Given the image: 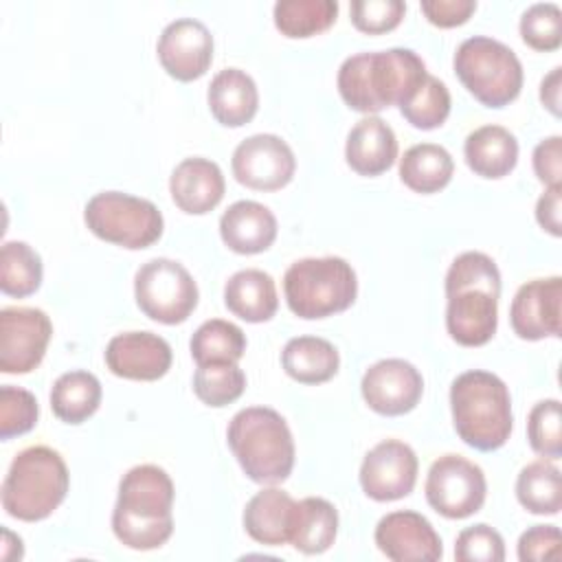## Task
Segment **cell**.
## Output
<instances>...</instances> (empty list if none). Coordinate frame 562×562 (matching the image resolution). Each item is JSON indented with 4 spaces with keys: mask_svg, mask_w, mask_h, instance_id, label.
Masks as SVG:
<instances>
[{
    "mask_svg": "<svg viewBox=\"0 0 562 562\" xmlns=\"http://www.w3.org/2000/svg\"><path fill=\"white\" fill-rule=\"evenodd\" d=\"M501 272L496 261L479 250L461 252L446 272V329L463 347L492 340L498 325Z\"/></svg>",
    "mask_w": 562,
    "mask_h": 562,
    "instance_id": "obj_1",
    "label": "cell"
},
{
    "mask_svg": "<svg viewBox=\"0 0 562 562\" xmlns=\"http://www.w3.org/2000/svg\"><path fill=\"white\" fill-rule=\"evenodd\" d=\"M428 70L411 48H386L347 57L336 77L342 101L367 116L406 103L422 86Z\"/></svg>",
    "mask_w": 562,
    "mask_h": 562,
    "instance_id": "obj_2",
    "label": "cell"
},
{
    "mask_svg": "<svg viewBox=\"0 0 562 562\" xmlns=\"http://www.w3.org/2000/svg\"><path fill=\"white\" fill-rule=\"evenodd\" d=\"M173 481L154 465L130 468L121 483L112 509V531L121 544L136 551L162 547L173 533Z\"/></svg>",
    "mask_w": 562,
    "mask_h": 562,
    "instance_id": "obj_3",
    "label": "cell"
},
{
    "mask_svg": "<svg viewBox=\"0 0 562 562\" xmlns=\"http://www.w3.org/2000/svg\"><path fill=\"white\" fill-rule=\"evenodd\" d=\"M450 411L457 435L481 452L498 450L512 435V397L496 373L472 369L457 375L450 384Z\"/></svg>",
    "mask_w": 562,
    "mask_h": 562,
    "instance_id": "obj_4",
    "label": "cell"
},
{
    "mask_svg": "<svg viewBox=\"0 0 562 562\" xmlns=\"http://www.w3.org/2000/svg\"><path fill=\"white\" fill-rule=\"evenodd\" d=\"M228 446L244 474L261 485L283 483L294 468V439L288 422L268 406H248L226 428Z\"/></svg>",
    "mask_w": 562,
    "mask_h": 562,
    "instance_id": "obj_5",
    "label": "cell"
},
{
    "mask_svg": "<svg viewBox=\"0 0 562 562\" xmlns=\"http://www.w3.org/2000/svg\"><path fill=\"white\" fill-rule=\"evenodd\" d=\"M70 474L61 454L48 446H31L15 454L2 481V509L18 520L48 518L66 498Z\"/></svg>",
    "mask_w": 562,
    "mask_h": 562,
    "instance_id": "obj_6",
    "label": "cell"
},
{
    "mask_svg": "<svg viewBox=\"0 0 562 562\" xmlns=\"http://www.w3.org/2000/svg\"><path fill=\"white\" fill-rule=\"evenodd\" d=\"M283 294L299 318H327L353 305L358 279L342 257H305L285 270Z\"/></svg>",
    "mask_w": 562,
    "mask_h": 562,
    "instance_id": "obj_7",
    "label": "cell"
},
{
    "mask_svg": "<svg viewBox=\"0 0 562 562\" xmlns=\"http://www.w3.org/2000/svg\"><path fill=\"white\" fill-rule=\"evenodd\" d=\"M452 66L463 88L487 108H503L520 94L522 64L507 44L494 37L474 35L463 40Z\"/></svg>",
    "mask_w": 562,
    "mask_h": 562,
    "instance_id": "obj_8",
    "label": "cell"
},
{
    "mask_svg": "<svg viewBox=\"0 0 562 562\" xmlns=\"http://www.w3.org/2000/svg\"><path fill=\"white\" fill-rule=\"evenodd\" d=\"M83 222L99 239L127 250L156 244L165 228L162 213L151 200L123 191L92 195L83 209Z\"/></svg>",
    "mask_w": 562,
    "mask_h": 562,
    "instance_id": "obj_9",
    "label": "cell"
},
{
    "mask_svg": "<svg viewBox=\"0 0 562 562\" xmlns=\"http://www.w3.org/2000/svg\"><path fill=\"white\" fill-rule=\"evenodd\" d=\"M134 296L140 312L162 325L184 323L198 307V285L191 272L167 257L149 259L136 270Z\"/></svg>",
    "mask_w": 562,
    "mask_h": 562,
    "instance_id": "obj_10",
    "label": "cell"
},
{
    "mask_svg": "<svg viewBox=\"0 0 562 562\" xmlns=\"http://www.w3.org/2000/svg\"><path fill=\"white\" fill-rule=\"evenodd\" d=\"M424 490L428 505L437 514L450 520H461L483 507L487 481L474 461L461 454H443L432 461Z\"/></svg>",
    "mask_w": 562,
    "mask_h": 562,
    "instance_id": "obj_11",
    "label": "cell"
},
{
    "mask_svg": "<svg viewBox=\"0 0 562 562\" xmlns=\"http://www.w3.org/2000/svg\"><path fill=\"white\" fill-rule=\"evenodd\" d=\"M53 323L37 307L0 310V371L31 373L44 360Z\"/></svg>",
    "mask_w": 562,
    "mask_h": 562,
    "instance_id": "obj_12",
    "label": "cell"
},
{
    "mask_svg": "<svg viewBox=\"0 0 562 562\" xmlns=\"http://www.w3.org/2000/svg\"><path fill=\"white\" fill-rule=\"evenodd\" d=\"M233 176L255 191H279L296 171L292 147L277 134H252L244 138L231 158Z\"/></svg>",
    "mask_w": 562,
    "mask_h": 562,
    "instance_id": "obj_13",
    "label": "cell"
},
{
    "mask_svg": "<svg viewBox=\"0 0 562 562\" xmlns=\"http://www.w3.org/2000/svg\"><path fill=\"white\" fill-rule=\"evenodd\" d=\"M417 470V454L408 443L400 439H384L364 454L358 474L360 487L378 503L397 501L413 492Z\"/></svg>",
    "mask_w": 562,
    "mask_h": 562,
    "instance_id": "obj_14",
    "label": "cell"
},
{
    "mask_svg": "<svg viewBox=\"0 0 562 562\" xmlns=\"http://www.w3.org/2000/svg\"><path fill=\"white\" fill-rule=\"evenodd\" d=\"M360 391L371 411L395 417L411 413L419 404L424 378L408 360L384 358L364 371Z\"/></svg>",
    "mask_w": 562,
    "mask_h": 562,
    "instance_id": "obj_15",
    "label": "cell"
},
{
    "mask_svg": "<svg viewBox=\"0 0 562 562\" xmlns=\"http://www.w3.org/2000/svg\"><path fill=\"white\" fill-rule=\"evenodd\" d=\"M160 66L178 81L200 79L213 61V35L195 18L169 22L156 44Z\"/></svg>",
    "mask_w": 562,
    "mask_h": 562,
    "instance_id": "obj_16",
    "label": "cell"
},
{
    "mask_svg": "<svg viewBox=\"0 0 562 562\" xmlns=\"http://www.w3.org/2000/svg\"><path fill=\"white\" fill-rule=\"evenodd\" d=\"M562 279H533L518 288L509 305V323L518 338H558L562 331Z\"/></svg>",
    "mask_w": 562,
    "mask_h": 562,
    "instance_id": "obj_17",
    "label": "cell"
},
{
    "mask_svg": "<svg viewBox=\"0 0 562 562\" xmlns=\"http://www.w3.org/2000/svg\"><path fill=\"white\" fill-rule=\"evenodd\" d=\"M171 347L154 331H123L105 347L108 369L125 380L154 382L171 369Z\"/></svg>",
    "mask_w": 562,
    "mask_h": 562,
    "instance_id": "obj_18",
    "label": "cell"
},
{
    "mask_svg": "<svg viewBox=\"0 0 562 562\" xmlns=\"http://www.w3.org/2000/svg\"><path fill=\"white\" fill-rule=\"evenodd\" d=\"M375 544L393 562L428 560L435 562L443 555L441 538L426 516L400 509L380 518L375 525Z\"/></svg>",
    "mask_w": 562,
    "mask_h": 562,
    "instance_id": "obj_19",
    "label": "cell"
},
{
    "mask_svg": "<svg viewBox=\"0 0 562 562\" xmlns=\"http://www.w3.org/2000/svg\"><path fill=\"white\" fill-rule=\"evenodd\" d=\"M226 191L224 173L217 162L191 156L180 160L169 178V193L176 206L189 215H204L213 211Z\"/></svg>",
    "mask_w": 562,
    "mask_h": 562,
    "instance_id": "obj_20",
    "label": "cell"
},
{
    "mask_svg": "<svg viewBox=\"0 0 562 562\" xmlns=\"http://www.w3.org/2000/svg\"><path fill=\"white\" fill-rule=\"evenodd\" d=\"M220 237L233 252H263L277 239V217L261 202L237 200L220 217Z\"/></svg>",
    "mask_w": 562,
    "mask_h": 562,
    "instance_id": "obj_21",
    "label": "cell"
},
{
    "mask_svg": "<svg viewBox=\"0 0 562 562\" xmlns=\"http://www.w3.org/2000/svg\"><path fill=\"white\" fill-rule=\"evenodd\" d=\"M395 158V132L380 116H364L349 130L345 143V160L358 176H380L391 169Z\"/></svg>",
    "mask_w": 562,
    "mask_h": 562,
    "instance_id": "obj_22",
    "label": "cell"
},
{
    "mask_svg": "<svg viewBox=\"0 0 562 562\" xmlns=\"http://www.w3.org/2000/svg\"><path fill=\"white\" fill-rule=\"evenodd\" d=\"M294 514L296 501L288 492L279 487H266L246 503L244 527L255 542L281 547L292 538Z\"/></svg>",
    "mask_w": 562,
    "mask_h": 562,
    "instance_id": "obj_23",
    "label": "cell"
},
{
    "mask_svg": "<svg viewBox=\"0 0 562 562\" xmlns=\"http://www.w3.org/2000/svg\"><path fill=\"white\" fill-rule=\"evenodd\" d=\"M206 101L220 125L241 127L250 123L259 110V90L246 70L224 68L211 79Z\"/></svg>",
    "mask_w": 562,
    "mask_h": 562,
    "instance_id": "obj_24",
    "label": "cell"
},
{
    "mask_svg": "<svg viewBox=\"0 0 562 562\" xmlns=\"http://www.w3.org/2000/svg\"><path fill=\"white\" fill-rule=\"evenodd\" d=\"M468 167L490 180L505 178L518 162V140L503 125H481L463 143Z\"/></svg>",
    "mask_w": 562,
    "mask_h": 562,
    "instance_id": "obj_25",
    "label": "cell"
},
{
    "mask_svg": "<svg viewBox=\"0 0 562 562\" xmlns=\"http://www.w3.org/2000/svg\"><path fill=\"white\" fill-rule=\"evenodd\" d=\"M224 305L246 323L270 321L279 307L274 279L259 268L235 272L224 285Z\"/></svg>",
    "mask_w": 562,
    "mask_h": 562,
    "instance_id": "obj_26",
    "label": "cell"
},
{
    "mask_svg": "<svg viewBox=\"0 0 562 562\" xmlns=\"http://www.w3.org/2000/svg\"><path fill=\"white\" fill-rule=\"evenodd\" d=\"M283 371L301 384H323L338 373V349L321 336L290 338L281 351Z\"/></svg>",
    "mask_w": 562,
    "mask_h": 562,
    "instance_id": "obj_27",
    "label": "cell"
},
{
    "mask_svg": "<svg viewBox=\"0 0 562 562\" xmlns=\"http://www.w3.org/2000/svg\"><path fill=\"white\" fill-rule=\"evenodd\" d=\"M454 160L450 151L437 143H419L400 158V180L415 193H437L452 180Z\"/></svg>",
    "mask_w": 562,
    "mask_h": 562,
    "instance_id": "obj_28",
    "label": "cell"
},
{
    "mask_svg": "<svg viewBox=\"0 0 562 562\" xmlns=\"http://www.w3.org/2000/svg\"><path fill=\"white\" fill-rule=\"evenodd\" d=\"M338 533V512L336 507L321 498L307 496L296 501L294 527L290 544L307 555H316L327 551Z\"/></svg>",
    "mask_w": 562,
    "mask_h": 562,
    "instance_id": "obj_29",
    "label": "cell"
},
{
    "mask_svg": "<svg viewBox=\"0 0 562 562\" xmlns=\"http://www.w3.org/2000/svg\"><path fill=\"white\" fill-rule=\"evenodd\" d=\"M101 382L90 371H66L50 389V408L66 424H81L92 417L101 404Z\"/></svg>",
    "mask_w": 562,
    "mask_h": 562,
    "instance_id": "obj_30",
    "label": "cell"
},
{
    "mask_svg": "<svg viewBox=\"0 0 562 562\" xmlns=\"http://www.w3.org/2000/svg\"><path fill=\"white\" fill-rule=\"evenodd\" d=\"M516 498L531 514H558L562 509V476L558 465L549 459L527 463L516 479Z\"/></svg>",
    "mask_w": 562,
    "mask_h": 562,
    "instance_id": "obj_31",
    "label": "cell"
},
{
    "mask_svg": "<svg viewBox=\"0 0 562 562\" xmlns=\"http://www.w3.org/2000/svg\"><path fill=\"white\" fill-rule=\"evenodd\" d=\"M338 15L336 0H279L272 9L281 35L303 40L327 31Z\"/></svg>",
    "mask_w": 562,
    "mask_h": 562,
    "instance_id": "obj_32",
    "label": "cell"
},
{
    "mask_svg": "<svg viewBox=\"0 0 562 562\" xmlns=\"http://www.w3.org/2000/svg\"><path fill=\"white\" fill-rule=\"evenodd\" d=\"M189 349L198 364L239 362L246 351V336L235 323L211 318L193 331Z\"/></svg>",
    "mask_w": 562,
    "mask_h": 562,
    "instance_id": "obj_33",
    "label": "cell"
},
{
    "mask_svg": "<svg viewBox=\"0 0 562 562\" xmlns=\"http://www.w3.org/2000/svg\"><path fill=\"white\" fill-rule=\"evenodd\" d=\"M42 259L26 241H4L0 250V290L24 299L42 285Z\"/></svg>",
    "mask_w": 562,
    "mask_h": 562,
    "instance_id": "obj_34",
    "label": "cell"
},
{
    "mask_svg": "<svg viewBox=\"0 0 562 562\" xmlns=\"http://www.w3.org/2000/svg\"><path fill=\"white\" fill-rule=\"evenodd\" d=\"M246 389V373L237 362H211L198 364L193 373L195 397L213 408H222L241 397Z\"/></svg>",
    "mask_w": 562,
    "mask_h": 562,
    "instance_id": "obj_35",
    "label": "cell"
},
{
    "mask_svg": "<svg viewBox=\"0 0 562 562\" xmlns=\"http://www.w3.org/2000/svg\"><path fill=\"white\" fill-rule=\"evenodd\" d=\"M400 112L417 130H435L443 125L450 114L448 86L428 72L413 97L400 105Z\"/></svg>",
    "mask_w": 562,
    "mask_h": 562,
    "instance_id": "obj_36",
    "label": "cell"
},
{
    "mask_svg": "<svg viewBox=\"0 0 562 562\" xmlns=\"http://www.w3.org/2000/svg\"><path fill=\"white\" fill-rule=\"evenodd\" d=\"M520 37L533 50H558L562 44V11L555 2H536L520 18Z\"/></svg>",
    "mask_w": 562,
    "mask_h": 562,
    "instance_id": "obj_37",
    "label": "cell"
},
{
    "mask_svg": "<svg viewBox=\"0 0 562 562\" xmlns=\"http://www.w3.org/2000/svg\"><path fill=\"white\" fill-rule=\"evenodd\" d=\"M560 402L540 400L533 404L527 417V439L529 446L547 459L562 457V426H560Z\"/></svg>",
    "mask_w": 562,
    "mask_h": 562,
    "instance_id": "obj_38",
    "label": "cell"
},
{
    "mask_svg": "<svg viewBox=\"0 0 562 562\" xmlns=\"http://www.w3.org/2000/svg\"><path fill=\"white\" fill-rule=\"evenodd\" d=\"M40 417L37 400L31 391L13 384L0 389V437L11 439L35 428Z\"/></svg>",
    "mask_w": 562,
    "mask_h": 562,
    "instance_id": "obj_39",
    "label": "cell"
},
{
    "mask_svg": "<svg viewBox=\"0 0 562 562\" xmlns=\"http://www.w3.org/2000/svg\"><path fill=\"white\" fill-rule=\"evenodd\" d=\"M454 558L459 562H503L505 542L503 536L490 525L465 527L454 542Z\"/></svg>",
    "mask_w": 562,
    "mask_h": 562,
    "instance_id": "obj_40",
    "label": "cell"
},
{
    "mask_svg": "<svg viewBox=\"0 0 562 562\" xmlns=\"http://www.w3.org/2000/svg\"><path fill=\"white\" fill-rule=\"evenodd\" d=\"M406 13L402 0H353L349 7L351 22L358 31L380 35L393 31Z\"/></svg>",
    "mask_w": 562,
    "mask_h": 562,
    "instance_id": "obj_41",
    "label": "cell"
},
{
    "mask_svg": "<svg viewBox=\"0 0 562 562\" xmlns=\"http://www.w3.org/2000/svg\"><path fill=\"white\" fill-rule=\"evenodd\" d=\"M562 553V536L555 525H533L518 538V560L542 562L558 560Z\"/></svg>",
    "mask_w": 562,
    "mask_h": 562,
    "instance_id": "obj_42",
    "label": "cell"
},
{
    "mask_svg": "<svg viewBox=\"0 0 562 562\" xmlns=\"http://www.w3.org/2000/svg\"><path fill=\"white\" fill-rule=\"evenodd\" d=\"M531 162L544 187H562V138L558 134L536 145Z\"/></svg>",
    "mask_w": 562,
    "mask_h": 562,
    "instance_id": "obj_43",
    "label": "cell"
},
{
    "mask_svg": "<svg viewBox=\"0 0 562 562\" xmlns=\"http://www.w3.org/2000/svg\"><path fill=\"white\" fill-rule=\"evenodd\" d=\"M476 11L474 0H424L422 13L426 20L439 29H452L465 24Z\"/></svg>",
    "mask_w": 562,
    "mask_h": 562,
    "instance_id": "obj_44",
    "label": "cell"
},
{
    "mask_svg": "<svg viewBox=\"0 0 562 562\" xmlns=\"http://www.w3.org/2000/svg\"><path fill=\"white\" fill-rule=\"evenodd\" d=\"M560 202H562V187H547L536 202V220L553 237H560L562 233Z\"/></svg>",
    "mask_w": 562,
    "mask_h": 562,
    "instance_id": "obj_45",
    "label": "cell"
},
{
    "mask_svg": "<svg viewBox=\"0 0 562 562\" xmlns=\"http://www.w3.org/2000/svg\"><path fill=\"white\" fill-rule=\"evenodd\" d=\"M560 88H562V68L555 66L540 83V101L553 114L560 116Z\"/></svg>",
    "mask_w": 562,
    "mask_h": 562,
    "instance_id": "obj_46",
    "label": "cell"
}]
</instances>
